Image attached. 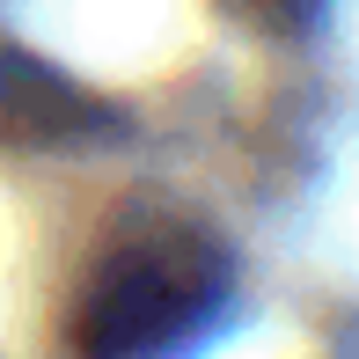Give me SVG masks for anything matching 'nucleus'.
Returning <instances> with one entry per match:
<instances>
[{"label":"nucleus","instance_id":"obj_1","mask_svg":"<svg viewBox=\"0 0 359 359\" xmlns=\"http://www.w3.org/2000/svg\"><path fill=\"white\" fill-rule=\"evenodd\" d=\"M227 308V257L198 227H133L81 279L74 352L81 359H169Z\"/></svg>","mask_w":359,"mask_h":359}]
</instances>
